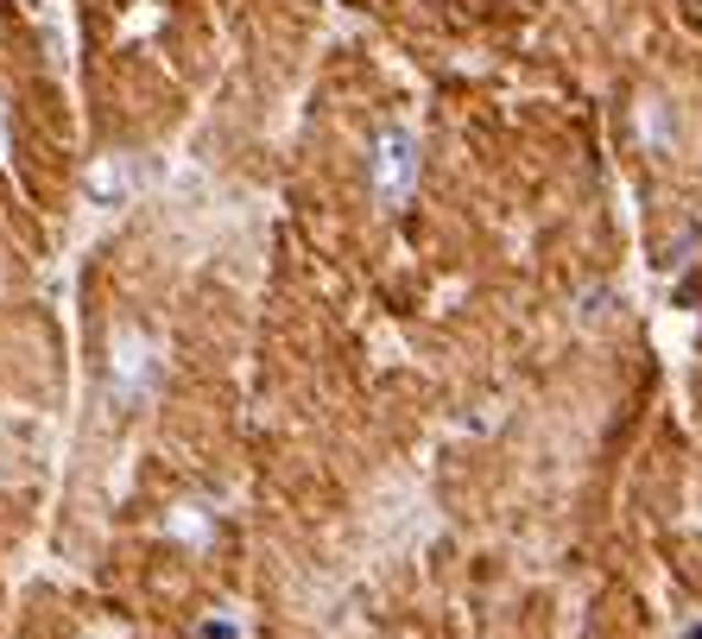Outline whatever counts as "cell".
<instances>
[{
    "label": "cell",
    "mask_w": 702,
    "mask_h": 639,
    "mask_svg": "<svg viewBox=\"0 0 702 639\" xmlns=\"http://www.w3.org/2000/svg\"><path fill=\"white\" fill-rule=\"evenodd\" d=\"M412 178H418V153H412V133L393 128L386 140H380V153H374V184H380V197H386V203H399Z\"/></svg>",
    "instance_id": "obj_1"
}]
</instances>
